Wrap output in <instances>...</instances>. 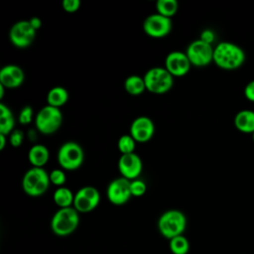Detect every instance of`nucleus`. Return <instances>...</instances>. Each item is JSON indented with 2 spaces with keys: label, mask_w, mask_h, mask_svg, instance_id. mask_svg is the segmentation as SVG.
Masks as SVG:
<instances>
[{
  "label": "nucleus",
  "mask_w": 254,
  "mask_h": 254,
  "mask_svg": "<svg viewBox=\"0 0 254 254\" xmlns=\"http://www.w3.org/2000/svg\"><path fill=\"white\" fill-rule=\"evenodd\" d=\"M154 132V122L148 116L136 117L130 125V135L136 142H147L153 137Z\"/></svg>",
  "instance_id": "15"
},
{
  "label": "nucleus",
  "mask_w": 254,
  "mask_h": 254,
  "mask_svg": "<svg viewBox=\"0 0 254 254\" xmlns=\"http://www.w3.org/2000/svg\"><path fill=\"white\" fill-rule=\"evenodd\" d=\"M252 139H253V141H254V132L252 133Z\"/></svg>",
  "instance_id": "36"
},
{
  "label": "nucleus",
  "mask_w": 254,
  "mask_h": 254,
  "mask_svg": "<svg viewBox=\"0 0 254 254\" xmlns=\"http://www.w3.org/2000/svg\"><path fill=\"white\" fill-rule=\"evenodd\" d=\"M156 9L158 13L171 18L177 13L179 3L177 0H157Z\"/></svg>",
  "instance_id": "24"
},
{
  "label": "nucleus",
  "mask_w": 254,
  "mask_h": 254,
  "mask_svg": "<svg viewBox=\"0 0 254 254\" xmlns=\"http://www.w3.org/2000/svg\"><path fill=\"white\" fill-rule=\"evenodd\" d=\"M190 62L186 53L181 51H173L169 53L165 59V67L173 76H182L189 72Z\"/></svg>",
  "instance_id": "14"
},
{
  "label": "nucleus",
  "mask_w": 254,
  "mask_h": 254,
  "mask_svg": "<svg viewBox=\"0 0 254 254\" xmlns=\"http://www.w3.org/2000/svg\"><path fill=\"white\" fill-rule=\"evenodd\" d=\"M99 201L100 193L98 190L92 186H85L74 193L72 205L78 212H89L98 205Z\"/></svg>",
  "instance_id": "10"
},
{
  "label": "nucleus",
  "mask_w": 254,
  "mask_h": 254,
  "mask_svg": "<svg viewBox=\"0 0 254 254\" xmlns=\"http://www.w3.org/2000/svg\"><path fill=\"white\" fill-rule=\"evenodd\" d=\"M33 117V108L30 105L24 106L18 116V120L21 124H29L32 121Z\"/></svg>",
  "instance_id": "28"
},
{
  "label": "nucleus",
  "mask_w": 254,
  "mask_h": 254,
  "mask_svg": "<svg viewBox=\"0 0 254 254\" xmlns=\"http://www.w3.org/2000/svg\"><path fill=\"white\" fill-rule=\"evenodd\" d=\"M117 146L121 154L134 153L136 148V140L130 134H124L118 139Z\"/></svg>",
  "instance_id": "25"
},
{
  "label": "nucleus",
  "mask_w": 254,
  "mask_h": 254,
  "mask_svg": "<svg viewBox=\"0 0 254 254\" xmlns=\"http://www.w3.org/2000/svg\"><path fill=\"white\" fill-rule=\"evenodd\" d=\"M199 39L207 44H212V42L214 41L215 39V34L212 30L210 29H205L203 30L201 33H200V36H199Z\"/></svg>",
  "instance_id": "31"
},
{
  "label": "nucleus",
  "mask_w": 254,
  "mask_h": 254,
  "mask_svg": "<svg viewBox=\"0 0 254 254\" xmlns=\"http://www.w3.org/2000/svg\"><path fill=\"white\" fill-rule=\"evenodd\" d=\"M245 61V53L241 47L231 42H220L213 50V62L223 69L240 67Z\"/></svg>",
  "instance_id": "1"
},
{
  "label": "nucleus",
  "mask_w": 254,
  "mask_h": 254,
  "mask_svg": "<svg viewBox=\"0 0 254 254\" xmlns=\"http://www.w3.org/2000/svg\"><path fill=\"white\" fill-rule=\"evenodd\" d=\"M50 176V181L52 184L58 187H64L65 181H66V176L64 170L62 169H54L49 173Z\"/></svg>",
  "instance_id": "26"
},
{
  "label": "nucleus",
  "mask_w": 254,
  "mask_h": 254,
  "mask_svg": "<svg viewBox=\"0 0 254 254\" xmlns=\"http://www.w3.org/2000/svg\"><path fill=\"white\" fill-rule=\"evenodd\" d=\"M68 99V92L64 86H54L52 87L47 94V101L49 105L55 107H61L66 103Z\"/></svg>",
  "instance_id": "20"
},
{
  "label": "nucleus",
  "mask_w": 254,
  "mask_h": 254,
  "mask_svg": "<svg viewBox=\"0 0 254 254\" xmlns=\"http://www.w3.org/2000/svg\"><path fill=\"white\" fill-rule=\"evenodd\" d=\"M29 22L31 23V25L33 26V28L34 29H39L41 26H42V20L39 18V17H37V16H34V17H32V18H30L29 19Z\"/></svg>",
  "instance_id": "33"
},
{
  "label": "nucleus",
  "mask_w": 254,
  "mask_h": 254,
  "mask_svg": "<svg viewBox=\"0 0 254 254\" xmlns=\"http://www.w3.org/2000/svg\"><path fill=\"white\" fill-rule=\"evenodd\" d=\"M84 153L81 146L74 141L64 142L58 151V162L65 170H75L83 162Z\"/></svg>",
  "instance_id": "7"
},
{
  "label": "nucleus",
  "mask_w": 254,
  "mask_h": 254,
  "mask_svg": "<svg viewBox=\"0 0 254 254\" xmlns=\"http://www.w3.org/2000/svg\"><path fill=\"white\" fill-rule=\"evenodd\" d=\"M4 88H5V86L0 83V98H1V99H2L3 96H4Z\"/></svg>",
  "instance_id": "35"
},
{
  "label": "nucleus",
  "mask_w": 254,
  "mask_h": 254,
  "mask_svg": "<svg viewBox=\"0 0 254 254\" xmlns=\"http://www.w3.org/2000/svg\"><path fill=\"white\" fill-rule=\"evenodd\" d=\"M142 169V160L135 152L129 154H121L118 160V170L122 177L128 180H135L141 174Z\"/></svg>",
  "instance_id": "13"
},
{
  "label": "nucleus",
  "mask_w": 254,
  "mask_h": 254,
  "mask_svg": "<svg viewBox=\"0 0 254 254\" xmlns=\"http://www.w3.org/2000/svg\"><path fill=\"white\" fill-rule=\"evenodd\" d=\"M244 95L249 101L254 102V79L246 84L244 88Z\"/></svg>",
  "instance_id": "32"
},
{
  "label": "nucleus",
  "mask_w": 254,
  "mask_h": 254,
  "mask_svg": "<svg viewBox=\"0 0 254 254\" xmlns=\"http://www.w3.org/2000/svg\"><path fill=\"white\" fill-rule=\"evenodd\" d=\"M36 31L29 20H20L12 25L9 31V38L14 46L26 48L33 43L36 37Z\"/></svg>",
  "instance_id": "9"
},
{
  "label": "nucleus",
  "mask_w": 254,
  "mask_h": 254,
  "mask_svg": "<svg viewBox=\"0 0 254 254\" xmlns=\"http://www.w3.org/2000/svg\"><path fill=\"white\" fill-rule=\"evenodd\" d=\"M15 119L11 109L3 102H0V133L8 135L14 130Z\"/></svg>",
  "instance_id": "19"
},
{
  "label": "nucleus",
  "mask_w": 254,
  "mask_h": 254,
  "mask_svg": "<svg viewBox=\"0 0 254 254\" xmlns=\"http://www.w3.org/2000/svg\"><path fill=\"white\" fill-rule=\"evenodd\" d=\"M55 203L60 206V208L63 207H69L71 204H73L74 194L73 192L66 187H59L53 195Z\"/></svg>",
  "instance_id": "21"
},
{
  "label": "nucleus",
  "mask_w": 254,
  "mask_h": 254,
  "mask_svg": "<svg viewBox=\"0 0 254 254\" xmlns=\"http://www.w3.org/2000/svg\"><path fill=\"white\" fill-rule=\"evenodd\" d=\"M187 226V218L184 212L178 209H169L161 214L158 219L160 233L169 240L182 235Z\"/></svg>",
  "instance_id": "3"
},
{
  "label": "nucleus",
  "mask_w": 254,
  "mask_h": 254,
  "mask_svg": "<svg viewBox=\"0 0 254 254\" xmlns=\"http://www.w3.org/2000/svg\"><path fill=\"white\" fill-rule=\"evenodd\" d=\"M79 224L78 211L73 207L59 208L52 217L51 228L58 236H67L71 234Z\"/></svg>",
  "instance_id": "2"
},
{
  "label": "nucleus",
  "mask_w": 254,
  "mask_h": 254,
  "mask_svg": "<svg viewBox=\"0 0 254 254\" xmlns=\"http://www.w3.org/2000/svg\"><path fill=\"white\" fill-rule=\"evenodd\" d=\"M144 32L154 38H161L168 35L172 30V19L160 13L148 15L143 22Z\"/></svg>",
  "instance_id": "11"
},
{
  "label": "nucleus",
  "mask_w": 254,
  "mask_h": 254,
  "mask_svg": "<svg viewBox=\"0 0 254 254\" xmlns=\"http://www.w3.org/2000/svg\"><path fill=\"white\" fill-rule=\"evenodd\" d=\"M63 120L64 117L61 109L47 104L37 113L35 124L40 132L44 134H52L61 127Z\"/></svg>",
  "instance_id": "6"
},
{
  "label": "nucleus",
  "mask_w": 254,
  "mask_h": 254,
  "mask_svg": "<svg viewBox=\"0 0 254 254\" xmlns=\"http://www.w3.org/2000/svg\"><path fill=\"white\" fill-rule=\"evenodd\" d=\"M130 189H131L132 195H134V196H141V195H143L146 192L147 186H146L144 181L139 180V179H135V180L131 181Z\"/></svg>",
  "instance_id": "27"
},
{
  "label": "nucleus",
  "mask_w": 254,
  "mask_h": 254,
  "mask_svg": "<svg viewBox=\"0 0 254 254\" xmlns=\"http://www.w3.org/2000/svg\"><path fill=\"white\" fill-rule=\"evenodd\" d=\"M213 50L210 44L200 39L193 40L187 48L186 54L191 64L195 66H204L213 61Z\"/></svg>",
  "instance_id": "8"
},
{
  "label": "nucleus",
  "mask_w": 254,
  "mask_h": 254,
  "mask_svg": "<svg viewBox=\"0 0 254 254\" xmlns=\"http://www.w3.org/2000/svg\"><path fill=\"white\" fill-rule=\"evenodd\" d=\"M169 247L173 254H187L190 251V242L182 234L170 239Z\"/></svg>",
  "instance_id": "23"
},
{
  "label": "nucleus",
  "mask_w": 254,
  "mask_h": 254,
  "mask_svg": "<svg viewBox=\"0 0 254 254\" xmlns=\"http://www.w3.org/2000/svg\"><path fill=\"white\" fill-rule=\"evenodd\" d=\"M50 159V151L47 146L43 144L33 145L28 152V160L34 167L45 166Z\"/></svg>",
  "instance_id": "17"
},
{
  "label": "nucleus",
  "mask_w": 254,
  "mask_h": 254,
  "mask_svg": "<svg viewBox=\"0 0 254 254\" xmlns=\"http://www.w3.org/2000/svg\"><path fill=\"white\" fill-rule=\"evenodd\" d=\"M9 135V142L13 147H19L22 145L24 140V132L22 130L14 129Z\"/></svg>",
  "instance_id": "29"
},
{
  "label": "nucleus",
  "mask_w": 254,
  "mask_h": 254,
  "mask_svg": "<svg viewBox=\"0 0 254 254\" xmlns=\"http://www.w3.org/2000/svg\"><path fill=\"white\" fill-rule=\"evenodd\" d=\"M6 145V135L0 133V150H3Z\"/></svg>",
  "instance_id": "34"
},
{
  "label": "nucleus",
  "mask_w": 254,
  "mask_h": 254,
  "mask_svg": "<svg viewBox=\"0 0 254 254\" xmlns=\"http://www.w3.org/2000/svg\"><path fill=\"white\" fill-rule=\"evenodd\" d=\"M80 0H63V8L67 12H74L80 7Z\"/></svg>",
  "instance_id": "30"
},
{
  "label": "nucleus",
  "mask_w": 254,
  "mask_h": 254,
  "mask_svg": "<svg viewBox=\"0 0 254 254\" xmlns=\"http://www.w3.org/2000/svg\"><path fill=\"white\" fill-rule=\"evenodd\" d=\"M146 89L153 93H164L170 90L174 84V76L163 66L149 68L144 76Z\"/></svg>",
  "instance_id": "5"
},
{
  "label": "nucleus",
  "mask_w": 254,
  "mask_h": 254,
  "mask_svg": "<svg viewBox=\"0 0 254 254\" xmlns=\"http://www.w3.org/2000/svg\"><path fill=\"white\" fill-rule=\"evenodd\" d=\"M50 184L49 173L41 167H32L29 169L24 174L22 180L23 190L31 196H38L45 193L48 190Z\"/></svg>",
  "instance_id": "4"
},
{
  "label": "nucleus",
  "mask_w": 254,
  "mask_h": 254,
  "mask_svg": "<svg viewBox=\"0 0 254 254\" xmlns=\"http://www.w3.org/2000/svg\"><path fill=\"white\" fill-rule=\"evenodd\" d=\"M25 79L24 70L17 64H9L0 69V83L8 88L20 86Z\"/></svg>",
  "instance_id": "16"
},
{
  "label": "nucleus",
  "mask_w": 254,
  "mask_h": 254,
  "mask_svg": "<svg viewBox=\"0 0 254 254\" xmlns=\"http://www.w3.org/2000/svg\"><path fill=\"white\" fill-rule=\"evenodd\" d=\"M124 88L132 95H139L146 89L144 78L137 74L129 75L124 80Z\"/></svg>",
  "instance_id": "22"
},
{
  "label": "nucleus",
  "mask_w": 254,
  "mask_h": 254,
  "mask_svg": "<svg viewBox=\"0 0 254 254\" xmlns=\"http://www.w3.org/2000/svg\"><path fill=\"white\" fill-rule=\"evenodd\" d=\"M234 125L240 132L252 134L254 132V111L244 109L237 112L234 117Z\"/></svg>",
  "instance_id": "18"
},
{
  "label": "nucleus",
  "mask_w": 254,
  "mask_h": 254,
  "mask_svg": "<svg viewBox=\"0 0 254 254\" xmlns=\"http://www.w3.org/2000/svg\"><path fill=\"white\" fill-rule=\"evenodd\" d=\"M130 184L131 181L124 177H120L111 181L106 190L108 200L116 205H121L127 202L132 196Z\"/></svg>",
  "instance_id": "12"
}]
</instances>
